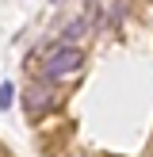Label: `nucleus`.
<instances>
[{
  "mask_svg": "<svg viewBox=\"0 0 153 157\" xmlns=\"http://www.w3.org/2000/svg\"><path fill=\"white\" fill-rule=\"evenodd\" d=\"M119 15H122V8H99V23H115V19H119Z\"/></svg>",
  "mask_w": 153,
  "mask_h": 157,
  "instance_id": "obj_4",
  "label": "nucleus"
},
{
  "mask_svg": "<svg viewBox=\"0 0 153 157\" xmlns=\"http://www.w3.org/2000/svg\"><path fill=\"white\" fill-rule=\"evenodd\" d=\"M84 31H88V19H84V15H80V19H73V23H65V35H61V38H65V46L80 42V38H84Z\"/></svg>",
  "mask_w": 153,
  "mask_h": 157,
  "instance_id": "obj_3",
  "label": "nucleus"
},
{
  "mask_svg": "<svg viewBox=\"0 0 153 157\" xmlns=\"http://www.w3.org/2000/svg\"><path fill=\"white\" fill-rule=\"evenodd\" d=\"M84 65V54L76 50V46H50L46 50V58H42V77L46 81H61V77H73L76 69Z\"/></svg>",
  "mask_w": 153,
  "mask_h": 157,
  "instance_id": "obj_1",
  "label": "nucleus"
},
{
  "mask_svg": "<svg viewBox=\"0 0 153 157\" xmlns=\"http://www.w3.org/2000/svg\"><path fill=\"white\" fill-rule=\"evenodd\" d=\"M23 107H27L31 119H38L42 111H50V107H54V92L42 88V84H31V88L23 92Z\"/></svg>",
  "mask_w": 153,
  "mask_h": 157,
  "instance_id": "obj_2",
  "label": "nucleus"
},
{
  "mask_svg": "<svg viewBox=\"0 0 153 157\" xmlns=\"http://www.w3.org/2000/svg\"><path fill=\"white\" fill-rule=\"evenodd\" d=\"M12 96H15V88H12V84H0V107H12Z\"/></svg>",
  "mask_w": 153,
  "mask_h": 157,
  "instance_id": "obj_5",
  "label": "nucleus"
}]
</instances>
